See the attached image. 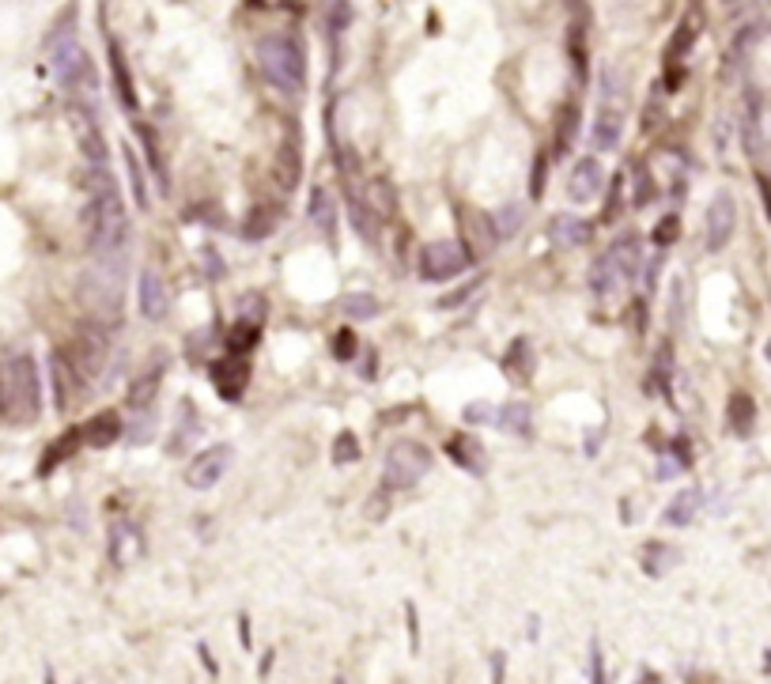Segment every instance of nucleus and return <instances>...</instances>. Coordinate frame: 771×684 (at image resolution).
Listing matches in <instances>:
<instances>
[{
	"mask_svg": "<svg viewBox=\"0 0 771 684\" xmlns=\"http://www.w3.org/2000/svg\"><path fill=\"white\" fill-rule=\"evenodd\" d=\"M333 352H337V360L344 363L352 360V356H356V333H352V329H341V333L333 337Z\"/></svg>",
	"mask_w": 771,
	"mask_h": 684,
	"instance_id": "49530a36",
	"label": "nucleus"
},
{
	"mask_svg": "<svg viewBox=\"0 0 771 684\" xmlns=\"http://www.w3.org/2000/svg\"><path fill=\"white\" fill-rule=\"evenodd\" d=\"M76 443H84V435H80V428H72L65 431L57 443H50V450H46V458L38 462V473L42 477H50V469H57L61 462H69L72 454H76Z\"/></svg>",
	"mask_w": 771,
	"mask_h": 684,
	"instance_id": "c85d7f7f",
	"label": "nucleus"
},
{
	"mask_svg": "<svg viewBox=\"0 0 771 684\" xmlns=\"http://www.w3.org/2000/svg\"><path fill=\"white\" fill-rule=\"evenodd\" d=\"M348 220H352V227H356V235H363L367 242H375L378 239V227H382V216H378L375 208H371V201L367 197H348Z\"/></svg>",
	"mask_w": 771,
	"mask_h": 684,
	"instance_id": "5701e85b",
	"label": "nucleus"
},
{
	"mask_svg": "<svg viewBox=\"0 0 771 684\" xmlns=\"http://www.w3.org/2000/svg\"><path fill=\"white\" fill-rule=\"evenodd\" d=\"M257 337H261V322H254V318H242V322L227 333V348H231V356H246V352L257 344Z\"/></svg>",
	"mask_w": 771,
	"mask_h": 684,
	"instance_id": "72a5a7b5",
	"label": "nucleus"
},
{
	"mask_svg": "<svg viewBox=\"0 0 771 684\" xmlns=\"http://www.w3.org/2000/svg\"><path fill=\"white\" fill-rule=\"evenodd\" d=\"M76 137H80V152H84L91 163H106L103 133H99V125L87 118V110H80V106H76Z\"/></svg>",
	"mask_w": 771,
	"mask_h": 684,
	"instance_id": "4be33fe9",
	"label": "nucleus"
},
{
	"mask_svg": "<svg viewBox=\"0 0 771 684\" xmlns=\"http://www.w3.org/2000/svg\"><path fill=\"white\" fill-rule=\"evenodd\" d=\"M257 61L276 91L299 95L307 87V53L295 35H265L257 46Z\"/></svg>",
	"mask_w": 771,
	"mask_h": 684,
	"instance_id": "7ed1b4c3",
	"label": "nucleus"
},
{
	"mask_svg": "<svg viewBox=\"0 0 771 684\" xmlns=\"http://www.w3.org/2000/svg\"><path fill=\"white\" fill-rule=\"evenodd\" d=\"M310 216H314V223H318L326 235L337 231V212H333V201H329L326 189H314V197H310Z\"/></svg>",
	"mask_w": 771,
	"mask_h": 684,
	"instance_id": "c9c22d12",
	"label": "nucleus"
},
{
	"mask_svg": "<svg viewBox=\"0 0 771 684\" xmlns=\"http://www.w3.org/2000/svg\"><path fill=\"white\" fill-rule=\"evenodd\" d=\"M700 35H703V12H700V8H692V12H685V16H681L677 31L669 35V42H666V65H677V61H685L688 53H692V46L700 42Z\"/></svg>",
	"mask_w": 771,
	"mask_h": 684,
	"instance_id": "2eb2a0df",
	"label": "nucleus"
},
{
	"mask_svg": "<svg viewBox=\"0 0 771 684\" xmlns=\"http://www.w3.org/2000/svg\"><path fill=\"white\" fill-rule=\"evenodd\" d=\"M137 137L144 140V152H148V159H152V174L159 178V189H167V167H163V152H159V137H155V129L152 125H144V121H137Z\"/></svg>",
	"mask_w": 771,
	"mask_h": 684,
	"instance_id": "f704fd0d",
	"label": "nucleus"
},
{
	"mask_svg": "<svg viewBox=\"0 0 771 684\" xmlns=\"http://www.w3.org/2000/svg\"><path fill=\"white\" fill-rule=\"evenodd\" d=\"M726 416H730V431L734 435H749L756 424V405L749 394H734L730 397V405H726Z\"/></svg>",
	"mask_w": 771,
	"mask_h": 684,
	"instance_id": "c756f323",
	"label": "nucleus"
},
{
	"mask_svg": "<svg viewBox=\"0 0 771 684\" xmlns=\"http://www.w3.org/2000/svg\"><path fill=\"white\" fill-rule=\"evenodd\" d=\"M431 469V450L424 443H416V439H401V443L390 446V454H386V462H382V484L386 488H412L420 477H428Z\"/></svg>",
	"mask_w": 771,
	"mask_h": 684,
	"instance_id": "20e7f679",
	"label": "nucleus"
},
{
	"mask_svg": "<svg viewBox=\"0 0 771 684\" xmlns=\"http://www.w3.org/2000/svg\"><path fill=\"white\" fill-rule=\"evenodd\" d=\"M344 314H348V318H356V322H360V318H375L378 299L375 295H367V291H356V295H348V299H344Z\"/></svg>",
	"mask_w": 771,
	"mask_h": 684,
	"instance_id": "58836bf2",
	"label": "nucleus"
},
{
	"mask_svg": "<svg viewBox=\"0 0 771 684\" xmlns=\"http://www.w3.org/2000/svg\"><path fill=\"white\" fill-rule=\"evenodd\" d=\"M480 288V280H473V284H465V288H458V291H454V295H450V299H443V303H439V307H458V303H465V299H469V295H473V291H477Z\"/></svg>",
	"mask_w": 771,
	"mask_h": 684,
	"instance_id": "3c124183",
	"label": "nucleus"
},
{
	"mask_svg": "<svg viewBox=\"0 0 771 684\" xmlns=\"http://www.w3.org/2000/svg\"><path fill=\"white\" fill-rule=\"evenodd\" d=\"M669 564H677V548H669V545L643 548V571H647V575H662Z\"/></svg>",
	"mask_w": 771,
	"mask_h": 684,
	"instance_id": "4c0bfd02",
	"label": "nucleus"
},
{
	"mask_svg": "<svg viewBox=\"0 0 771 684\" xmlns=\"http://www.w3.org/2000/svg\"><path fill=\"white\" fill-rule=\"evenodd\" d=\"M159 378H163V360H155L152 371H144V375L133 382V390H129V405H133V409H144V405H152L155 390H159Z\"/></svg>",
	"mask_w": 771,
	"mask_h": 684,
	"instance_id": "473e14b6",
	"label": "nucleus"
},
{
	"mask_svg": "<svg viewBox=\"0 0 771 684\" xmlns=\"http://www.w3.org/2000/svg\"><path fill=\"white\" fill-rule=\"evenodd\" d=\"M299 171H303L299 144H284V148H280V159H276V182H280L284 189L299 186Z\"/></svg>",
	"mask_w": 771,
	"mask_h": 684,
	"instance_id": "2f4dec72",
	"label": "nucleus"
},
{
	"mask_svg": "<svg viewBox=\"0 0 771 684\" xmlns=\"http://www.w3.org/2000/svg\"><path fill=\"white\" fill-rule=\"evenodd\" d=\"M326 23L341 35L344 27L352 23V8H348V0H326Z\"/></svg>",
	"mask_w": 771,
	"mask_h": 684,
	"instance_id": "a18cd8bd",
	"label": "nucleus"
},
{
	"mask_svg": "<svg viewBox=\"0 0 771 684\" xmlns=\"http://www.w3.org/2000/svg\"><path fill=\"white\" fill-rule=\"evenodd\" d=\"M756 186H760V197H764V212H768V220H771V178H768V174H760V178H756Z\"/></svg>",
	"mask_w": 771,
	"mask_h": 684,
	"instance_id": "603ef678",
	"label": "nucleus"
},
{
	"mask_svg": "<svg viewBox=\"0 0 771 684\" xmlns=\"http://www.w3.org/2000/svg\"><path fill=\"white\" fill-rule=\"evenodd\" d=\"M446 454L462 465V469H469V473H484V469H488L484 450H480V443L477 439H469V435H454V439L446 443Z\"/></svg>",
	"mask_w": 771,
	"mask_h": 684,
	"instance_id": "b1692460",
	"label": "nucleus"
},
{
	"mask_svg": "<svg viewBox=\"0 0 771 684\" xmlns=\"http://www.w3.org/2000/svg\"><path fill=\"white\" fill-rule=\"evenodd\" d=\"M677 235H681V220L669 212V216H662V220L654 223V231H651V239L654 246H673L677 242Z\"/></svg>",
	"mask_w": 771,
	"mask_h": 684,
	"instance_id": "79ce46f5",
	"label": "nucleus"
},
{
	"mask_svg": "<svg viewBox=\"0 0 771 684\" xmlns=\"http://www.w3.org/2000/svg\"><path fill=\"white\" fill-rule=\"evenodd\" d=\"M492 412H496V405L480 401V405H469V409H465V420H469V424H496V416H492Z\"/></svg>",
	"mask_w": 771,
	"mask_h": 684,
	"instance_id": "8fccbe9b",
	"label": "nucleus"
},
{
	"mask_svg": "<svg viewBox=\"0 0 771 684\" xmlns=\"http://www.w3.org/2000/svg\"><path fill=\"white\" fill-rule=\"evenodd\" d=\"M121 416L114 409H106L99 412V416H91L84 428H80V435H84V443L87 446H95V450H106V446H114L121 439Z\"/></svg>",
	"mask_w": 771,
	"mask_h": 684,
	"instance_id": "aec40b11",
	"label": "nucleus"
},
{
	"mask_svg": "<svg viewBox=\"0 0 771 684\" xmlns=\"http://www.w3.org/2000/svg\"><path fill=\"white\" fill-rule=\"evenodd\" d=\"M458 223H462L465 242H469V257H488L492 250H496V242L503 239L496 220H492L488 212H469V208H458Z\"/></svg>",
	"mask_w": 771,
	"mask_h": 684,
	"instance_id": "9d476101",
	"label": "nucleus"
},
{
	"mask_svg": "<svg viewBox=\"0 0 771 684\" xmlns=\"http://www.w3.org/2000/svg\"><path fill=\"white\" fill-rule=\"evenodd\" d=\"M567 53L575 61V76L579 84H586V69H590V57H586V19H575L571 31H567Z\"/></svg>",
	"mask_w": 771,
	"mask_h": 684,
	"instance_id": "7c9ffc66",
	"label": "nucleus"
},
{
	"mask_svg": "<svg viewBox=\"0 0 771 684\" xmlns=\"http://www.w3.org/2000/svg\"><path fill=\"white\" fill-rule=\"evenodd\" d=\"M734 227H737L734 193H730V189H719V193L711 197V208H707V250L719 254L722 246L734 239Z\"/></svg>",
	"mask_w": 771,
	"mask_h": 684,
	"instance_id": "1a4fd4ad",
	"label": "nucleus"
},
{
	"mask_svg": "<svg viewBox=\"0 0 771 684\" xmlns=\"http://www.w3.org/2000/svg\"><path fill=\"white\" fill-rule=\"evenodd\" d=\"M110 72H114V87H118L121 106L133 114L137 110V87H133V72H129V61H125L118 42H110Z\"/></svg>",
	"mask_w": 771,
	"mask_h": 684,
	"instance_id": "412c9836",
	"label": "nucleus"
},
{
	"mask_svg": "<svg viewBox=\"0 0 771 684\" xmlns=\"http://www.w3.org/2000/svg\"><path fill=\"white\" fill-rule=\"evenodd\" d=\"M208 375H212V386L223 401H239L246 394V382H250V363H246V356H227V360L208 363Z\"/></svg>",
	"mask_w": 771,
	"mask_h": 684,
	"instance_id": "9b49d317",
	"label": "nucleus"
},
{
	"mask_svg": "<svg viewBox=\"0 0 771 684\" xmlns=\"http://www.w3.org/2000/svg\"><path fill=\"white\" fill-rule=\"evenodd\" d=\"M465 265H469V250L458 239H435L420 250V276L431 284H446V280L462 276Z\"/></svg>",
	"mask_w": 771,
	"mask_h": 684,
	"instance_id": "423d86ee",
	"label": "nucleus"
},
{
	"mask_svg": "<svg viewBox=\"0 0 771 684\" xmlns=\"http://www.w3.org/2000/svg\"><path fill=\"white\" fill-rule=\"evenodd\" d=\"M533 356H530V341L526 337H518V341H511V348H507V356H503V371L514 378V382H530L533 375Z\"/></svg>",
	"mask_w": 771,
	"mask_h": 684,
	"instance_id": "cd10ccee",
	"label": "nucleus"
},
{
	"mask_svg": "<svg viewBox=\"0 0 771 684\" xmlns=\"http://www.w3.org/2000/svg\"><path fill=\"white\" fill-rule=\"evenodd\" d=\"M609 254L617 257L624 276L632 280V276L639 273V265H643V239H639L635 231H624V235H617V242L609 246Z\"/></svg>",
	"mask_w": 771,
	"mask_h": 684,
	"instance_id": "393cba45",
	"label": "nucleus"
},
{
	"mask_svg": "<svg viewBox=\"0 0 771 684\" xmlns=\"http://www.w3.org/2000/svg\"><path fill=\"white\" fill-rule=\"evenodd\" d=\"M231 458H235V450L227 443H216V446H205L186 469V484L189 488H197V492H205V488H216L223 477H227V469H231Z\"/></svg>",
	"mask_w": 771,
	"mask_h": 684,
	"instance_id": "6e6552de",
	"label": "nucleus"
},
{
	"mask_svg": "<svg viewBox=\"0 0 771 684\" xmlns=\"http://www.w3.org/2000/svg\"><path fill=\"white\" fill-rule=\"evenodd\" d=\"M356 458H360V439H356L352 431H341V435H337V443H333V462L352 465Z\"/></svg>",
	"mask_w": 771,
	"mask_h": 684,
	"instance_id": "ea45409f",
	"label": "nucleus"
},
{
	"mask_svg": "<svg viewBox=\"0 0 771 684\" xmlns=\"http://www.w3.org/2000/svg\"><path fill=\"white\" fill-rule=\"evenodd\" d=\"M624 280H628V276H624L620 261L609 254V250H605V254L594 261V269H590V291H594L598 299H613Z\"/></svg>",
	"mask_w": 771,
	"mask_h": 684,
	"instance_id": "6ab92c4d",
	"label": "nucleus"
},
{
	"mask_svg": "<svg viewBox=\"0 0 771 684\" xmlns=\"http://www.w3.org/2000/svg\"><path fill=\"white\" fill-rule=\"evenodd\" d=\"M50 375H53V397H57V409L69 412L72 401H76V394L84 390V378H80V371L72 367L69 352H53L50 356Z\"/></svg>",
	"mask_w": 771,
	"mask_h": 684,
	"instance_id": "4468645a",
	"label": "nucleus"
},
{
	"mask_svg": "<svg viewBox=\"0 0 771 684\" xmlns=\"http://www.w3.org/2000/svg\"><path fill=\"white\" fill-rule=\"evenodd\" d=\"M700 507H703V492H700V488H685L681 496L669 503V511L662 514V522L681 530V526H688V522L700 514Z\"/></svg>",
	"mask_w": 771,
	"mask_h": 684,
	"instance_id": "a878e982",
	"label": "nucleus"
},
{
	"mask_svg": "<svg viewBox=\"0 0 771 684\" xmlns=\"http://www.w3.org/2000/svg\"><path fill=\"white\" fill-rule=\"evenodd\" d=\"M624 137V114H620V106L605 103L598 110V118H594V129H590V140H594V148L598 152H613Z\"/></svg>",
	"mask_w": 771,
	"mask_h": 684,
	"instance_id": "a211bd4d",
	"label": "nucleus"
},
{
	"mask_svg": "<svg viewBox=\"0 0 771 684\" xmlns=\"http://www.w3.org/2000/svg\"><path fill=\"white\" fill-rule=\"evenodd\" d=\"M601 186H605V171H601L598 155H586V159H579V163L571 167V174H567V197H571V201H579V205L594 201V197L601 193Z\"/></svg>",
	"mask_w": 771,
	"mask_h": 684,
	"instance_id": "ddd939ff",
	"label": "nucleus"
},
{
	"mask_svg": "<svg viewBox=\"0 0 771 684\" xmlns=\"http://www.w3.org/2000/svg\"><path fill=\"white\" fill-rule=\"evenodd\" d=\"M0 412L12 424H31L42 412V382L31 356H12L0 371Z\"/></svg>",
	"mask_w": 771,
	"mask_h": 684,
	"instance_id": "f03ea898",
	"label": "nucleus"
},
{
	"mask_svg": "<svg viewBox=\"0 0 771 684\" xmlns=\"http://www.w3.org/2000/svg\"><path fill=\"white\" fill-rule=\"evenodd\" d=\"M545 167H549V155H537V159H533L530 197H541V193H545Z\"/></svg>",
	"mask_w": 771,
	"mask_h": 684,
	"instance_id": "09e8293b",
	"label": "nucleus"
},
{
	"mask_svg": "<svg viewBox=\"0 0 771 684\" xmlns=\"http://www.w3.org/2000/svg\"><path fill=\"white\" fill-rule=\"evenodd\" d=\"M140 548H144V537H140V530L129 522V518H121V522L110 526V560L118 567L133 564L140 556Z\"/></svg>",
	"mask_w": 771,
	"mask_h": 684,
	"instance_id": "f3484780",
	"label": "nucleus"
},
{
	"mask_svg": "<svg viewBox=\"0 0 771 684\" xmlns=\"http://www.w3.org/2000/svg\"><path fill=\"white\" fill-rule=\"evenodd\" d=\"M632 182H635V197H632V205L635 208H647V201H651V174H647V167L643 163H632Z\"/></svg>",
	"mask_w": 771,
	"mask_h": 684,
	"instance_id": "37998d69",
	"label": "nucleus"
},
{
	"mask_svg": "<svg viewBox=\"0 0 771 684\" xmlns=\"http://www.w3.org/2000/svg\"><path fill=\"white\" fill-rule=\"evenodd\" d=\"M575 125H579V110H575V106H564V110H560V129H556V148H560V152L571 148Z\"/></svg>",
	"mask_w": 771,
	"mask_h": 684,
	"instance_id": "a19ab883",
	"label": "nucleus"
},
{
	"mask_svg": "<svg viewBox=\"0 0 771 684\" xmlns=\"http://www.w3.org/2000/svg\"><path fill=\"white\" fill-rule=\"evenodd\" d=\"M65 352H69L72 367L80 371L84 382L99 378L103 375V367H106V356H110V341H106L103 325L84 322L80 329H76V337H72V344L65 348Z\"/></svg>",
	"mask_w": 771,
	"mask_h": 684,
	"instance_id": "39448f33",
	"label": "nucleus"
},
{
	"mask_svg": "<svg viewBox=\"0 0 771 684\" xmlns=\"http://www.w3.org/2000/svg\"><path fill=\"white\" fill-rule=\"evenodd\" d=\"M137 307L148 322H163L167 310H171V291H167V280L155 273V269H144L137 280Z\"/></svg>",
	"mask_w": 771,
	"mask_h": 684,
	"instance_id": "f8f14e48",
	"label": "nucleus"
},
{
	"mask_svg": "<svg viewBox=\"0 0 771 684\" xmlns=\"http://www.w3.org/2000/svg\"><path fill=\"white\" fill-rule=\"evenodd\" d=\"M125 167H129V182H133V197H137L140 208L152 205V197H148V182H144V167H140L137 152L125 144Z\"/></svg>",
	"mask_w": 771,
	"mask_h": 684,
	"instance_id": "e433bc0d",
	"label": "nucleus"
},
{
	"mask_svg": "<svg viewBox=\"0 0 771 684\" xmlns=\"http://www.w3.org/2000/svg\"><path fill=\"white\" fill-rule=\"evenodd\" d=\"M84 186H87V208H84L87 250L95 257L121 254L125 242H129V216H125L121 193L118 186H114L110 171H106V163H91Z\"/></svg>",
	"mask_w": 771,
	"mask_h": 684,
	"instance_id": "f257e3e1",
	"label": "nucleus"
},
{
	"mask_svg": "<svg viewBox=\"0 0 771 684\" xmlns=\"http://www.w3.org/2000/svg\"><path fill=\"white\" fill-rule=\"evenodd\" d=\"M273 227H276V212H269V216H265V208H254V216L246 220V227H242V231H246V239H265Z\"/></svg>",
	"mask_w": 771,
	"mask_h": 684,
	"instance_id": "c03bdc74",
	"label": "nucleus"
},
{
	"mask_svg": "<svg viewBox=\"0 0 771 684\" xmlns=\"http://www.w3.org/2000/svg\"><path fill=\"white\" fill-rule=\"evenodd\" d=\"M768 360H771V344H768Z\"/></svg>",
	"mask_w": 771,
	"mask_h": 684,
	"instance_id": "5fc2aeb1",
	"label": "nucleus"
},
{
	"mask_svg": "<svg viewBox=\"0 0 771 684\" xmlns=\"http://www.w3.org/2000/svg\"><path fill=\"white\" fill-rule=\"evenodd\" d=\"M620 186H624V171H620L617 178H613V186H609V205H605V212H601V220L605 223L620 216Z\"/></svg>",
	"mask_w": 771,
	"mask_h": 684,
	"instance_id": "de8ad7c7",
	"label": "nucleus"
},
{
	"mask_svg": "<svg viewBox=\"0 0 771 684\" xmlns=\"http://www.w3.org/2000/svg\"><path fill=\"white\" fill-rule=\"evenodd\" d=\"M594 235V223L583 220V216H575V212H560V216H552L549 223V239L556 246H564V250H575V246H586Z\"/></svg>",
	"mask_w": 771,
	"mask_h": 684,
	"instance_id": "dca6fc26",
	"label": "nucleus"
},
{
	"mask_svg": "<svg viewBox=\"0 0 771 684\" xmlns=\"http://www.w3.org/2000/svg\"><path fill=\"white\" fill-rule=\"evenodd\" d=\"M496 428L507 431V435H530L533 416L526 401H511V405H499L496 409Z\"/></svg>",
	"mask_w": 771,
	"mask_h": 684,
	"instance_id": "bb28decb",
	"label": "nucleus"
},
{
	"mask_svg": "<svg viewBox=\"0 0 771 684\" xmlns=\"http://www.w3.org/2000/svg\"><path fill=\"white\" fill-rule=\"evenodd\" d=\"M594 681H605V673H601V650H598V643H594V673H590Z\"/></svg>",
	"mask_w": 771,
	"mask_h": 684,
	"instance_id": "864d4df0",
	"label": "nucleus"
},
{
	"mask_svg": "<svg viewBox=\"0 0 771 684\" xmlns=\"http://www.w3.org/2000/svg\"><path fill=\"white\" fill-rule=\"evenodd\" d=\"M50 65H53V76L61 80V87H80L87 80L91 84V61H87V50L76 42L72 31L53 42V53H50Z\"/></svg>",
	"mask_w": 771,
	"mask_h": 684,
	"instance_id": "0eeeda50",
	"label": "nucleus"
}]
</instances>
